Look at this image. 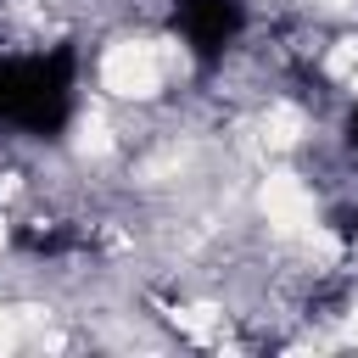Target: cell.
I'll list each match as a JSON object with an SVG mask.
<instances>
[{
	"label": "cell",
	"mask_w": 358,
	"mask_h": 358,
	"mask_svg": "<svg viewBox=\"0 0 358 358\" xmlns=\"http://www.w3.org/2000/svg\"><path fill=\"white\" fill-rule=\"evenodd\" d=\"M168 6H179V0H168Z\"/></svg>",
	"instance_id": "5b68a950"
},
{
	"label": "cell",
	"mask_w": 358,
	"mask_h": 358,
	"mask_svg": "<svg viewBox=\"0 0 358 358\" xmlns=\"http://www.w3.org/2000/svg\"><path fill=\"white\" fill-rule=\"evenodd\" d=\"M347 140H352V145H358V106H352V112H347Z\"/></svg>",
	"instance_id": "3957f363"
},
{
	"label": "cell",
	"mask_w": 358,
	"mask_h": 358,
	"mask_svg": "<svg viewBox=\"0 0 358 358\" xmlns=\"http://www.w3.org/2000/svg\"><path fill=\"white\" fill-rule=\"evenodd\" d=\"M173 28L190 50L196 67H218L224 50L246 34V6L241 0H179L173 6Z\"/></svg>",
	"instance_id": "7a4b0ae2"
},
{
	"label": "cell",
	"mask_w": 358,
	"mask_h": 358,
	"mask_svg": "<svg viewBox=\"0 0 358 358\" xmlns=\"http://www.w3.org/2000/svg\"><path fill=\"white\" fill-rule=\"evenodd\" d=\"M341 229H347V235H352V241H358V213H352V218H347V224H341Z\"/></svg>",
	"instance_id": "277c9868"
},
{
	"label": "cell",
	"mask_w": 358,
	"mask_h": 358,
	"mask_svg": "<svg viewBox=\"0 0 358 358\" xmlns=\"http://www.w3.org/2000/svg\"><path fill=\"white\" fill-rule=\"evenodd\" d=\"M73 95H78V50L73 45L17 56V62H6V112H0V123L50 140V134L67 129Z\"/></svg>",
	"instance_id": "6da1fadb"
}]
</instances>
